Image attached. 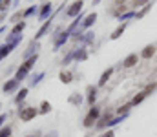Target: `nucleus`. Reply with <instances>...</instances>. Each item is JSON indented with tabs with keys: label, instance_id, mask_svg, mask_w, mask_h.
<instances>
[{
	"label": "nucleus",
	"instance_id": "1",
	"mask_svg": "<svg viewBox=\"0 0 157 137\" xmlns=\"http://www.w3.org/2000/svg\"><path fill=\"white\" fill-rule=\"evenodd\" d=\"M37 59H39V55H37V53H35V55H31V57H29V59H28V60H26V62H24V64L18 68V70H17V75H15V79H17L18 82H20V81H24V77L29 73V70L33 68V64L37 62Z\"/></svg>",
	"mask_w": 157,
	"mask_h": 137
},
{
	"label": "nucleus",
	"instance_id": "2",
	"mask_svg": "<svg viewBox=\"0 0 157 137\" xmlns=\"http://www.w3.org/2000/svg\"><path fill=\"white\" fill-rule=\"evenodd\" d=\"M18 115H20V119H22L24 123H29L31 119H35V117L39 115V110H37L35 106H22V108L18 110Z\"/></svg>",
	"mask_w": 157,
	"mask_h": 137
},
{
	"label": "nucleus",
	"instance_id": "3",
	"mask_svg": "<svg viewBox=\"0 0 157 137\" xmlns=\"http://www.w3.org/2000/svg\"><path fill=\"white\" fill-rule=\"evenodd\" d=\"M99 117H101V110H99L97 106H91V110H90V112H88V115L84 117L82 124H84L86 128H91V126H93V123H97V121H99Z\"/></svg>",
	"mask_w": 157,
	"mask_h": 137
},
{
	"label": "nucleus",
	"instance_id": "4",
	"mask_svg": "<svg viewBox=\"0 0 157 137\" xmlns=\"http://www.w3.org/2000/svg\"><path fill=\"white\" fill-rule=\"evenodd\" d=\"M82 6H84L82 0H75V2L70 6V9L66 11V15H68V17H78V11L82 9Z\"/></svg>",
	"mask_w": 157,
	"mask_h": 137
},
{
	"label": "nucleus",
	"instance_id": "5",
	"mask_svg": "<svg viewBox=\"0 0 157 137\" xmlns=\"http://www.w3.org/2000/svg\"><path fill=\"white\" fill-rule=\"evenodd\" d=\"M137 60H139L137 53H130V55L122 60V66H124V68H133V66L137 64Z\"/></svg>",
	"mask_w": 157,
	"mask_h": 137
},
{
	"label": "nucleus",
	"instance_id": "6",
	"mask_svg": "<svg viewBox=\"0 0 157 137\" xmlns=\"http://www.w3.org/2000/svg\"><path fill=\"white\" fill-rule=\"evenodd\" d=\"M51 11H53V7H51V2H46V4H42V9H40L39 18H40V20H46V18L51 15Z\"/></svg>",
	"mask_w": 157,
	"mask_h": 137
},
{
	"label": "nucleus",
	"instance_id": "7",
	"mask_svg": "<svg viewBox=\"0 0 157 137\" xmlns=\"http://www.w3.org/2000/svg\"><path fill=\"white\" fill-rule=\"evenodd\" d=\"M17 88H18V81L11 79V81H7L4 84V93H13V91H17Z\"/></svg>",
	"mask_w": 157,
	"mask_h": 137
},
{
	"label": "nucleus",
	"instance_id": "8",
	"mask_svg": "<svg viewBox=\"0 0 157 137\" xmlns=\"http://www.w3.org/2000/svg\"><path fill=\"white\" fill-rule=\"evenodd\" d=\"M49 28H51V20H46L44 24H42V28H40L39 31H37V35H35V39H42L48 31H49Z\"/></svg>",
	"mask_w": 157,
	"mask_h": 137
},
{
	"label": "nucleus",
	"instance_id": "9",
	"mask_svg": "<svg viewBox=\"0 0 157 137\" xmlns=\"http://www.w3.org/2000/svg\"><path fill=\"white\" fill-rule=\"evenodd\" d=\"M154 53H155V46L150 44V46H146V48L141 51V57H143V59H152V57H154Z\"/></svg>",
	"mask_w": 157,
	"mask_h": 137
},
{
	"label": "nucleus",
	"instance_id": "10",
	"mask_svg": "<svg viewBox=\"0 0 157 137\" xmlns=\"http://www.w3.org/2000/svg\"><path fill=\"white\" fill-rule=\"evenodd\" d=\"M112 73H113V68H108L102 75H101V79H99V86H104L108 81H110V77H112Z\"/></svg>",
	"mask_w": 157,
	"mask_h": 137
},
{
	"label": "nucleus",
	"instance_id": "11",
	"mask_svg": "<svg viewBox=\"0 0 157 137\" xmlns=\"http://www.w3.org/2000/svg\"><path fill=\"white\" fill-rule=\"evenodd\" d=\"M95 99H97V88H95V86H90V88H88V104L93 106Z\"/></svg>",
	"mask_w": 157,
	"mask_h": 137
},
{
	"label": "nucleus",
	"instance_id": "12",
	"mask_svg": "<svg viewBox=\"0 0 157 137\" xmlns=\"http://www.w3.org/2000/svg\"><path fill=\"white\" fill-rule=\"evenodd\" d=\"M95 20H97V13L93 11V13L86 15V18H84V22H82V26H84V28H90L91 24H95Z\"/></svg>",
	"mask_w": 157,
	"mask_h": 137
},
{
	"label": "nucleus",
	"instance_id": "13",
	"mask_svg": "<svg viewBox=\"0 0 157 137\" xmlns=\"http://www.w3.org/2000/svg\"><path fill=\"white\" fill-rule=\"evenodd\" d=\"M13 48H15V44H4V46H0V60H2L4 57H7V55L13 51Z\"/></svg>",
	"mask_w": 157,
	"mask_h": 137
},
{
	"label": "nucleus",
	"instance_id": "14",
	"mask_svg": "<svg viewBox=\"0 0 157 137\" xmlns=\"http://www.w3.org/2000/svg\"><path fill=\"white\" fill-rule=\"evenodd\" d=\"M124 29H126V24H121V26H117V29H115V31L110 35V39H112V40H117L119 37L124 33Z\"/></svg>",
	"mask_w": 157,
	"mask_h": 137
},
{
	"label": "nucleus",
	"instance_id": "15",
	"mask_svg": "<svg viewBox=\"0 0 157 137\" xmlns=\"http://www.w3.org/2000/svg\"><path fill=\"white\" fill-rule=\"evenodd\" d=\"M146 97H148V95H146L144 91H141L139 95H135V97L132 99V102H130V104H132V106H137V104H141V102H143V101H144Z\"/></svg>",
	"mask_w": 157,
	"mask_h": 137
},
{
	"label": "nucleus",
	"instance_id": "16",
	"mask_svg": "<svg viewBox=\"0 0 157 137\" xmlns=\"http://www.w3.org/2000/svg\"><path fill=\"white\" fill-rule=\"evenodd\" d=\"M59 79H60V82H64V84H70V82L73 81V75H71L70 71H62Z\"/></svg>",
	"mask_w": 157,
	"mask_h": 137
},
{
	"label": "nucleus",
	"instance_id": "17",
	"mask_svg": "<svg viewBox=\"0 0 157 137\" xmlns=\"http://www.w3.org/2000/svg\"><path fill=\"white\" fill-rule=\"evenodd\" d=\"M68 35H70L68 31H66V33H60V37H59V39L55 40V49H59L60 46H62L64 42H66V40H68Z\"/></svg>",
	"mask_w": 157,
	"mask_h": 137
},
{
	"label": "nucleus",
	"instance_id": "18",
	"mask_svg": "<svg viewBox=\"0 0 157 137\" xmlns=\"http://www.w3.org/2000/svg\"><path fill=\"white\" fill-rule=\"evenodd\" d=\"M49 112H51V104H49L48 101H42V104H40L39 113H42V115H46V113H49Z\"/></svg>",
	"mask_w": 157,
	"mask_h": 137
},
{
	"label": "nucleus",
	"instance_id": "19",
	"mask_svg": "<svg viewBox=\"0 0 157 137\" xmlns=\"http://www.w3.org/2000/svg\"><path fill=\"white\" fill-rule=\"evenodd\" d=\"M26 97H28V90H26V88H22V90L17 93V97H15V102H17V104H20V102H22Z\"/></svg>",
	"mask_w": 157,
	"mask_h": 137
},
{
	"label": "nucleus",
	"instance_id": "20",
	"mask_svg": "<svg viewBox=\"0 0 157 137\" xmlns=\"http://www.w3.org/2000/svg\"><path fill=\"white\" fill-rule=\"evenodd\" d=\"M24 28H26V22H18V24H15V28L11 29V33L13 35H20L24 31Z\"/></svg>",
	"mask_w": 157,
	"mask_h": 137
},
{
	"label": "nucleus",
	"instance_id": "21",
	"mask_svg": "<svg viewBox=\"0 0 157 137\" xmlns=\"http://www.w3.org/2000/svg\"><path fill=\"white\" fill-rule=\"evenodd\" d=\"M130 108H132V104H124V106H121V108L117 110V113L119 115H122V117H126L128 112H130Z\"/></svg>",
	"mask_w": 157,
	"mask_h": 137
},
{
	"label": "nucleus",
	"instance_id": "22",
	"mask_svg": "<svg viewBox=\"0 0 157 137\" xmlns=\"http://www.w3.org/2000/svg\"><path fill=\"white\" fill-rule=\"evenodd\" d=\"M0 137H11V126L0 128Z\"/></svg>",
	"mask_w": 157,
	"mask_h": 137
},
{
	"label": "nucleus",
	"instance_id": "23",
	"mask_svg": "<svg viewBox=\"0 0 157 137\" xmlns=\"http://www.w3.org/2000/svg\"><path fill=\"white\" fill-rule=\"evenodd\" d=\"M86 57H88V53H86L84 49H78V51H75V59H77V60H84Z\"/></svg>",
	"mask_w": 157,
	"mask_h": 137
},
{
	"label": "nucleus",
	"instance_id": "24",
	"mask_svg": "<svg viewBox=\"0 0 157 137\" xmlns=\"http://www.w3.org/2000/svg\"><path fill=\"white\" fill-rule=\"evenodd\" d=\"M150 7H152V6H144V7H143V9H141L139 13H135V18H143V17H144V15L148 13V9H150Z\"/></svg>",
	"mask_w": 157,
	"mask_h": 137
},
{
	"label": "nucleus",
	"instance_id": "25",
	"mask_svg": "<svg viewBox=\"0 0 157 137\" xmlns=\"http://www.w3.org/2000/svg\"><path fill=\"white\" fill-rule=\"evenodd\" d=\"M80 101H82V99H80V95H77V93H73V95L70 97V102H71V104H80Z\"/></svg>",
	"mask_w": 157,
	"mask_h": 137
},
{
	"label": "nucleus",
	"instance_id": "26",
	"mask_svg": "<svg viewBox=\"0 0 157 137\" xmlns=\"http://www.w3.org/2000/svg\"><path fill=\"white\" fill-rule=\"evenodd\" d=\"M37 48H39V44H35V42H33V44L28 48V51H26V57H31V55H33V51H35Z\"/></svg>",
	"mask_w": 157,
	"mask_h": 137
},
{
	"label": "nucleus",
	"instance_id": "27",
	"mask_svg": "<svg viewBox=\"0 0 157 137\" xmlns=\"http://www.w3.org/2000/svg\"><path fill=\"white\" fill-rule=\"evenodd\" d=\"M35 9H37V7H35V6H31L29 9H26V11L22 13V17H29V15H33V13H35Z\"/></svg>",
	"mask_w": 157,
	"mask_h": 137
},
{
	"label": "nucleus",
	"instance_id": "28",
	"mask_svg": "<svg viewBox=\"0 0 157 137\" xmlns=\"http://www.w3.org/2000/svg\"><path fill=\"white\" fill-rule=\"evenodd\" d=\"M155 88H157V82H154V84H150V86H148V88L144 90V93H146V95H150V93L155 90Z\"/></svg>",
	"mask_w": 157,
	"mask_h": 137
},
{
	"label": "nucleus",
	"instance_id": "29",
	"mask_svg": "<svg viewBox=\"0 0 157 137\" xmlns=\"http://www.w3.org/2000/svg\"><path fill=\"white\" fill-rule=\"evenodd\" d=\"M42 77H44V73H39V75H37V77H35V79L31 81V86H35V84H39V82H40V79H42Z\"/></svg>",
	"mask_w": 157,
	"mask_h": 137
},
{
	"label": "nucleus",
	"instance_id": "30",
	"mask_svg": "<svg viewBox=\"0 0 157 137\" xmlns=\"http://www.w3.org/2000/svg\"><path fill=\"white\" fill-rule=\"evenodd\" d=\"M132 17H135V13H133V11H130V13H124V15L121 17V20H126V18H132Z\"/></svg>",
	"mask_w": 157,
	"mask_h": 137
},
{
	"label": "nucleus",
	"instance_id": "31",
	"mask_svg": "<svg viewBox=\"0 0 157 137\" xmlns=\"http://www.w3.org/2000/svg\"><path fill=\"white\" fill-rule=\"evenodd\" d=\"M20 17H22V13H15V15L11 17V22H17V24H18V18H20Z\"/></svg>",
	"mask_w": 157,
	"mask_h": 137
},
{
	"label": "nucleus",
	"instance_id": "32",
	"mask_svg": "<svg viewBox=\"0 0 157 137\" xmlns=\"http://www.w3.org/2000/svg\"><path fill=\"white\" fill-rule=\"evenodd\" d=\"M101 137H115V134H113V130H108V132H104Z\"/></svg>",
	"mask_w": 157,
	"mask_h": 137
},
{
	"label": "nucleus",
	"instance_id": "33",
	"mask_svg": "<svg viewBox=\"0 0 157 137\" xmlns=\"http://www.w3.org/2000/svg\"><path fill=\"white\" fill-rule=\"evenodd\" d=\"M146 2H148V0H133V6L139 7V6H143V4H146Z\"/></svg>",
	"mask_w": 157,
	"mask_h": 137
},
{
	"label": "nucleus",
	"instance_id": "34",
	"mask_svg": "<svg viewBox=\"0 0 157 137\" xmlns=\"http://www.w3.org/2000/svg\"><path fill=\"white\" fill-rule=\"evenodd\" d=\"M6 117H7L6 113H0V128H2V124H4V121H6Z\"/></svg>",
	"mask_w": 157,
	"mask_h": 137
},
{
	"label": "nucleus",
	"instance_id": "35",
	"mask_svg": "<svg viewBox=\"0 0 157 137\" xmlns=\"http://www.w3.org/2000/svg\"><path fill=\"white\" fill-rule=\"evenodd\" d=\"M46 137H57V132H51V134H48Z\"/></svg>",
	"mask_w": 157,
	"mask_h": 137
},
{
	"label": "nucleus",
	"instance_id": "36",
	"mask_svg": "<svg viewBox=\"0 0 157 137\" xmlns=\"http://www.w3.org/2000/svg\"><path fill=\"white\" fill-rule=\"evenodd\" d=\"M28 137H40L39 134H35V135H28Z\"/></svg>",
	"mask_w": 157,
	"mask_h": 137
},
{
	"label": "nucleus",
	"instance_id": "37",
	"mask_svg": "<svg viewBox=\"0 0 157 137\" xmlns=\"http://www.w3.org/2000/svg\"><path fill=\"white\" fill-rule=\"evenodd\" d=\"M115 2H117V4H122V2H124V0H115Z\"/></svg>",
	"mask_w": 157,
	"mask_h": 137
},
{
	"label": "nucleus",
	"instance_id": "38",
	"mask_svg": "<svg viewBox=\"0 0 157 137\" xmlns=\"http://www.w3.org/2000/svg\"><path fill=\"white\" fill-rule=\"evenodd\" d=\"M99 2H101V0H93V4H99Z\"/></svg>",
	"mask_w": 157,
	"mask_h": 137
},
{
	"label": "nucleus",
	"instance_id": "39",
	"mask_svg": "<svg viewBox=\"0 0 157 137\" xmlns=\"http://www.w3.org/2000/svg\"><path fill=\"white\" fill-rule=\"evenodd\" d=\"M0 2H2V0H0Z\"/></svg>",
	"mask_w": 157,
	"mask_h": 137
},
{
	"label": "nucleus",
	"instance_id": "40",
	"mask_svg": "<svg viewBox=\"0 0 157 137\" xmlns=\"http://www.w3.org/2000/svg\"><path fill=\"white\" fill-rule=\"evenodd\" d=\"M0 11H2V9H0Z\"/></svg>",
	"mask_w": 157,
	"mask_h": 137
}]
</instances>
